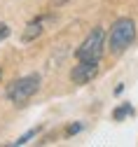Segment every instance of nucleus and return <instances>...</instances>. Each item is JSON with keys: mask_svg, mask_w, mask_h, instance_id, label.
Returning <instances> with one entry per match:
<instances>
[{"mask_svg": "<svg viewBox=\"0 0 138 147\" xmlns=\"http://www.w3.org/2000/svg\"><path fill=\"white\" fill-rule=\"evenodd\" d=\"M136 40V21L129 19V16H122V19H117L112 26H110V33L105 38V47L110 49V54L115 56H120L124 54Z\"/></svg>", "mask_w": 138, "mask_h": 147, "instance_id": "1", "label": "nucleus"}, {"mask_svg": "<svg viewBox=\"0 0 138 147\" xmlns=\"http://www.w3.org/2000/svg\"><path fill=\"white\" fill-rule=\"evenodd\" d=\"M7 35H10V26L7 24H0V42H3Z\"/></svg>", "mask_w": 138, "mask_h": 147, "instance_id": "9", "label": "nucleus"}, {"mask_svg": "<svg viewBox=\"0 0 138 147\" xmlns=\"http://www.w3.org/2000/svg\"><path fill=\"white\" fill-rule=\"evenodd\" d=\"M49 21H52V14H40V16H35V19L26 26V30H24V35H21V40H24V42H33V40H37V38L45 33V28H47Z\"/></svg>", "mask_w": 138, "mask_h": 147, "instance_id": "5", "label": "nucleus"}, {"mask_svg": "<svg viewBox=\"0 0 138 147\" xmlns=\"http://www.w3.org/2000/svg\"><path fill=\"white\" fill-rule=\"evenodd\" d=\"M0 80H3V70H0Z\"/></svg>", "mask_w": 138, "mask_h": 147, "instance_id": "11", "label": "nucleus"}, {"mask_svg": "<svg viewBox=\"0 0 138 147\" xmlns=\"http://www.w3.org/2000/svg\"><path fill=\"white\" fill-rule=\"evenodd\" d=\"M98 63L101 61H80L70 70V82L73 84H89L98 75Z\"/></svg>", "mask_w": 138, "mask_h": 147, "instance_id": "4", "label": "nucleus"}, {"mask_svg": "<svg viewBox=\"0 0 138 147\" xmlns=\"http://www.w3.org/2000/svg\"><path fill=\"white\" fill-rule=\"evenodd\" d=\"M40 131H42V128H40V126H35V128H31V131H28V133H24L21 138H16V140H14V145H26L28 140H33V138H35L37 133H40Z\"/></svg>", "mask_w": 138, "mask_h": 147, "instance_id": "7", "label": "nucleus"}, {"mask_svg": "<svg viewBox=\"0 0 138 147\" xmlns=\"http://www.w3.org/2000/svg\"><path fill=\"white\" fill-rule=\"evenodd\" d=\"M40 75L37 72H31V75H24V77H19L14 80L12 84H7V91H5V96L12 105H26L37 91H40Z\"/></svg>", "mask_w": 138, "mask_h": 147, "instance_id": "2", "label": "nucleus"}, {"mask_svg": "<svg viewBox=\"0 0 138 147\" xmlns=\"http://www.w3.org/2000/svg\"><path fill=\"white\" fill-rule=\"evenodd\" d=\"M82 128H84L82 124H70V126L66 128V133H68V136H75V133H80V131H82Z\"/></svg>", "mask_w": 138, "mask_h": 147, "instance_id": "8", "label": "nucleus"}, {"mask_svg": "<svg viewBox=\"0 0 138 147\" xmlns=\"http://www.w3.org/2000/svg\"><path fill=\"white\" fill-rule=\"evenodd\" d=\"M129 115H133V107H131L129 103H124V105H120V107L112 110V119H115V121H122V119L129 117Z\"/></svg>", "mask_w": 138, "mask_h": 147, "instance_id": "6", "label": "nucleus"}, {"mask_svg": "<svg viewBox=\"0 0 138 147\" xmlns=\"http://www.w3.org/2000/svg\"><path fill=\"white\" fill-rule=\"evenodd\" d=\"M63 3H68V0H54V5H63Z\"/></svg>", "mask_w": 138, "mask_h": 147, "instance_id": "10", "label": "nucleus"}, {"mask_svg": "<svg viewBox=\"0 0 138 147\" xmlns=\"http://www.w3.org/2000/svg\"><path fill=\"white\" fill-rule=\"evenodd\" d=\"M105 38L108 35H105V30L101 26L91 28V33L82 40V45L77 47V51H75L77 61H101L103 51H105Z\"/></svg>", "mask_w": 138, "mask_h": 147, "instance_id": "3", "label": "nucleus"}]
</instances>
